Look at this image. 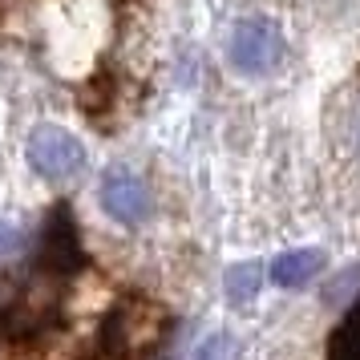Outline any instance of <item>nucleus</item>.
Instances as JSON below:
<instances>
[{
    "instance_id": "nucleus-9",
    "label": "nucleus",
    "mask_w": 360,
    "mask_h": 360,
    "mask_svg": "<svg viewBox=\"0 0 360 360\" xmlns=\"http://www.w3.org/2000/svg\"><path fill=\"white\" fill-rule=\"evenodd\" d=\"M259 283H263V267L259 263H235V267H227V279H223L231 304L251 300V295L259 292Z\"/></svg>"
},
{
    "instance_id": "nucleus-10",
    "label": "nucleus",
    "mask_w": 360,
    "mask_h": 360,
    "mask_svg": "<svg viewBox=\"0 0 360 360\" xmlns=\"http://www.w3.org/2000/svg\"><path fill=\"white\" fill-rule=\"evenodd\" d=\"M195 360H235V344H231V336H211V340H202V348L195 352Z\"/></svg>"
},
{
    "instance_id": "nucleus-2",
    "label": "nucleus",
    "mask_w": 360,
    "mask_h": 360,
    "mask_svg": "<svg viewBox=\"0 0 360 360\" xmlns=\"http://www.w3.org/2000/svg\"><path fill=\"white\" fill-rule=\"evenodd\" d=\"M283 33H279L276 20L267 17H243L227 37V57L231 65L247 73V77H263V73H271V69L283 61Z\"/></svg>"
},
{
    "instance_id": "nucleus-6",
    "label": "nucleus",
    "mask_w": 360,
    "mask_h": 360,
    "mask_svg": "<svg viewBox=\"0 0 360 360\" xmlns=\"http://www.w3.org/2000/svg\"><path fill=\"white\" fill-rule=\"evenodd\" d=\"M101 207H105L110 219L126 223V227L142 223V219L150 214L146 182L138 179V174H130V170H122V166L105 170V179H101Z\"/></svg>"
},
{
    "instance_id": "nucleus-4",
    "label": "nucleus",
    "mask_w": 360,
    "mask_h": 360,
    "mask_svg": "<svg viewBox=\"0 0 360 360\" xmlns=\"http://www.w3.org/2000/svg\"><path fill=\"white\" fill-rule=\"evenodd\" d=\"M29 166H33L41 179L49 182H69L82 174L85 166V150L61 126H37L29 134Z\"/></svg>"
},
{
    "instance_id": "nucleus-7",
    "label": "nucleus",
    "mask_w": 360,
    "mask_h": 360,
    "mask_svg": "<svg viewBox=\"0 0 360 360\" xmlns=\"http://www.w3.org/2000/svg\"><path fill=\"white\" fill-rule=\"evenodd\" d=\"M320 271H324V251H316V247H295V251H283V255H276L271 267H267L271 283H276V288H288V292L311 283Z\"/></svg>"
},
{
    "instance_id": "nucleus-8",
    "label": "nucleus",
    "mask_w": 360,
    "mask_h": 360,
    "mask_svg": "<svg viewBox=\"0 0 360 360\" xmlns=\"http://www.w3.org/2000/svg\"><path fill=\"white\" fill-rule=\"evenodd\" d=\"M328 360H360V304H352L336 324L332 344H328Z\"/></svg>"
},
{
    "instance_id": "nucleus-3",
    "label": "nucleus",
    "mask_w": 360,
    "mask_h": 360,
    "mask_svg": "<svg viewBox=\"0 0 360 360\" xmlns=\"http://www.w3.org/2000/svg\"><path fill=\"white\" fill-rule=\"evenodd\" d=\"M162 332H166L162 311L154 308V304L134 300V304H122V308L105 320V328H101V348L114 360H130V356H138V352L154 348Z\"/></svg>"
},
{
    "instance_id": "nucleus-1",
    "label": "nucleus",
    "mask_w": 360,
    "mask_h": 360,
    "mask_svg": "<svg viewBox=\"0 0 360 360\" xmlns=\"http://www.w3.org/2000/svg\"><path fill=\"white\" fill-rule=\"evenodd\" d=\"M57 316V292L41 279H4L0 283V336H33Z\"/></svg>"
},
{
    "instance_id": "nucleus-5",
    "label": "nucleus",
    "mask_w": 360,
    "mask_h": 360,
    "mask_svg": "<svg viewBox=\"0 0 360 360\" xmlns=\"http://www.w3.org/2000/svg\"><path fill=\"white\" fill-rule=\"evenodd\" d=\"M85 263L82 239H77V227H73V214L69 207H57L49 214V223L41 231V251H37V267L41 271H53V276H69Z\"/></svg>"
},
{
    "instance_id": "nucleus-11",
    "label": "nucleus",
    "mask_w": 360,
    "mask_h": 360,
    "mask_svg": "<svg viewBox=\"0 0 360 360\" xmlns=\"http://www.w3.org/2000/svg\"><path fill=\"white\" fill-rule=\"evenodd\" d=\"M20 247V231L13 223H0V255H8V251H17Z\"/></svg>"
}]
</instances>
